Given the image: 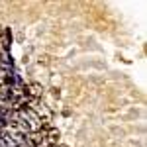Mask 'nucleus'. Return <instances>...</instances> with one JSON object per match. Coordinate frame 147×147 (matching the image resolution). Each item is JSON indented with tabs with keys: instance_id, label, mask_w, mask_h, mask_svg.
Listing matches in <instances>:
<instances>
[{
	"instance_id": "1",
	"label": "nucleus",
	"mask_w": 147,
	"mask_h": 147,
	"mask_svg": "<svg viewBox=\"0 0 147 147\" xmlns=\"http://www.w3.org/2000/svg\"><path fill=\"white\" fill-rule=\"evenodd\" d=\"M26 94H28V98L37 100V98H41V94H43V86H41L39 82H32V84L26 86Z\"/></svg>"
},
{
	"instance_id": "2",
	"label": "nucleus",
	"mask_w": 147,
	"mask_h": 147,
	"mask_svg": "<svg viewBox=\"0 0 147 147\" xmlns=\"http://www.w3.org/2000/svg\"><path fill=\"white\" fill-rule=\"evenodd\" d=\"M59 129H53V127H49L45 131V137H43V145H49V147H55L57 141H59Z\"/></svg>"
},
{
	"instance_id": "3",
	"label": "nucleus",
	"mask_w": 147,
	"mask_h": 147,
	"mask_svg": "<svg viewBox=\"0 0 147 147\" xmlns=\"http://www.w3.org/2000/svg\"><path fill=\"white\" fill-rule=\"evenodd\" d=\"M0 147H8V145H6V141H4L2 137H0Z\"/></svg>"
}]
</instances>
